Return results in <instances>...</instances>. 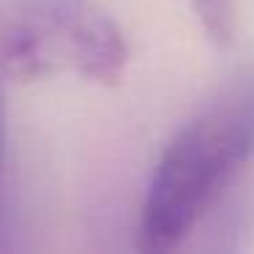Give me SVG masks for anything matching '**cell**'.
Here are the masks:
<instances>
[{
  "instance_id": "obj_1",
  "label": "cell",
  "mask_w": 254,
  "mask_h": 254,
  "mask_svg": "<svg viewBox=\"0 0 254 254\" xmlns=\"http://www.w3.org/2000/svg\"><path fill=\"white\" fill-rule=\"evenodd\" d=\"M254 153V88L194 115L164 148L139 213V249L170 252Z\"/></svg>"
},
{
  "instance_id": "obj_3",
  "label": "cell",
  "mask_w": 254,
  "mask_h": 254,
  "mask_svg": "<svg viewBox=\"0 0 254 254\" xmlns=\"http://www.w3.org/2000/svg\"><path fill=\"white\" fill-rule=\"evenodd\" d=\"M191 6L216 44H230L235 39V0H191Z\"/></svg>"
},
{
  "instance_id": "obj_2",
  "label": "cell",
  "mask_w": 254,
  "mask_h": 254,
  "mask_svg": "<svg viewBox=\"0 0 254 254\" xmlns=\"http://www.w3.org/2000/svg\"><path fill=\"white\" fill-rule=\"evenodd\" d=\"M126 66V36L93 0H6L0 8V79L74 74L112 88Z\"/></svg>"
},
{
  "instance_id": "obj_4",
  "label": "cell",
  "mask_w": 254,
  "mask_h": 254,
  "mask_svg": "<svg viewBox=\"0 0 254 254\" xmlns=\"http://www.w3.org/2000/svg\"><path fill=\"white\" fill-rule=\"evenodd\" d=\"M3 150H6V99L0 88V175H3Z\"/></svg>"
}]
</instances>
